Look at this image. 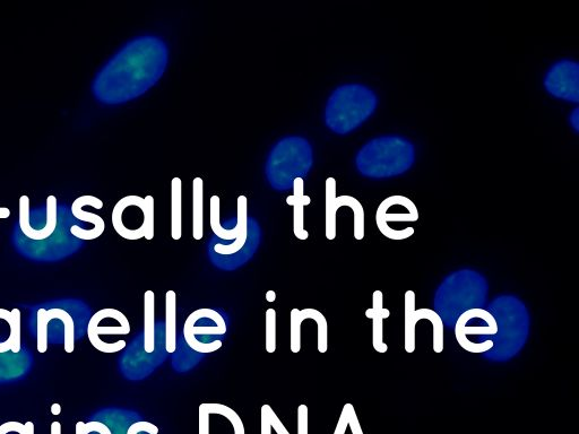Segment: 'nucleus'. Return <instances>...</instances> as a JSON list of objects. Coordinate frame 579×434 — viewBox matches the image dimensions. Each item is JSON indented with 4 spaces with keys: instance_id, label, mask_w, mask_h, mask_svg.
<instances>
[{
    "instance_id": "nucleus-1",
    "label": "nucleus",
    "mask_w": 579,
    "mask_h": 434,
    "mask_svg": "<svg viewBox=\"0 0 579 434\" xmlns=\"http://www.w3.org/2000/svg\"><path fill=\"white\" fill-rule=\"evenodd\" d=\"M169 58L168 43L161 37H136L101 69L94 81L95 97L110 106L141 98L160 82Z\"/></svg>"
},
{
    "instance_id": "nucleus-2",
    "label": "nucleus",
    "mask_w": 579,
    "mask_h": 434,
    "mask_svg": "<svg viewBox=\"0 0 579 434\" xmlns=\"http://www.w3.org/2000/svg\"><path fill=\"white\" fill-rule=\"evenodd\" d=\"M416 146L408 138L385 135L367 142L356 155V168L369 179H388L404 175L416 162Z\"/></svg>"
},
{
    "instance_id": "nucleus-3",
    "label": "nucleus",
    "mask_w": 579,
    "mask_h": 434,
    "mask_svg": "<svg viewBox=\"0 0 579 434\" xmlns=\"http://www.w3.org/2000/svg\"><path fill=\"white\" fill-rule=\"evenodd\" d=\"M378 98L373 89L359 83L344 84L328 98L324 121L332 133L349 135L375 114Z\"/></svg>"
},
{
    "instance_id": "nucleus-4",
    "label": "nucleus",
    "mask_w": 579,
    "mask_h": 434,
    "mask_svg": "<svg viewBox=\"0 0 579 434\" xmlns=\"http://www.w3.org/2000/svg\"><path fill=\"white\" fill-rule=\"evenodd\" d=\"M314 166V150L307 138L285 136L267 156L265 177L275 192H289L298 179L304 180Z\"/></svg>"
},
{
    "instance_id": "nucleus-5",
    "label": "nucleus",
    "mask_w": 579,
    "mask_h": 434,
    "mask_svg": "<svg viewBox=\"0 0 579 434\" xmlns=\"http://www.w3.org/2000/svg\"><path fill=\"white\" fill-rule=\"evenodd\" d=\"M112 225L126 240L154 238V201L152 196H127L115 205Z\"/></svg>"
},
{
    "instance_id": "nucleus-6",
    "label": "nucleus",
    "mask_w": 579,
    "mask_h": 434,
    "mask_svg": "<svg viewBox=\"0 0 579 434\" xmlns=\"http://www.w3.org/2000/svg\"><path fill=\"white\" fill-rule=\"evenodd\" d=\"M228 332L226 320L220 312L210 308L195 310L184 326L186 344L197 353L210 354L219 351Z\"/></svg>"
},
{
    "instance_id": "nucleus-7",
    "label": "nucleus",
    "mask_w": 579,
    "mask_h": 434,
    "mask_svg": "<svg viewBox=\"0 0 579 434\" xmlns=\"http://www.w3.org/2000/svg\"><path fill=\"white\" fill-rule=\"evenodd\" d=\"M498 334V323L489 311L473 308L463 312L455 325L456 341L463 350L470 353H486L494 347V342L482 338Z\"/></svg>"
},
{
    "instance_id": "nucleus-8",
    "label": "nucleus",
    "mask_w": 579,
    "mask_h": 434,
    "mask_svg": "<svg viewBox=\"0 0 579 434\" xmlns=\"http://www.w3.org/2000/svg\"><path fill=\"white\" fill-rule=\"evenodd\" d=\"M132 328L122 311L102 309L91 317L88 337L94 349L101 353H118L127 346L126 341L116 343L112 338L131 334Z\"/></svg>"
},
{
    "instance_id": "nucleus-9",
    "label": "nucleus",
    "mask_w": 579,
    "mask_h": 434,
    "mask_svg": "<svg viewBox=\"0 0 579 434\" xmlns=\"http://www.w3.org/2000/svg\"><path fill=\"white\" fill-rule=\"evenodd\" d=\"M551 97L570 103L579 102V64L563 59L553 64L543 80Z\"/></svg>"
},
{
    "instance_id": "nucleus-10",
    "label": "nucleus",
    "mask_w": 579,
    "mask_h": 434,
    "mask_svg": "<svg viewBox=\"0 0 579 434\" xmlns=\"http://www.w3.org/2000/svg\"><path fill=\"white\" fill-rule=\"evenodd\" d=\"M198 425V434H246L238 413L219 403L201 404Z\"/></svg>"
},
{
    "instance_id": "nucleus-11",
    "label": "nucleus",
    "mask_w": 579,
    "mask_h": 434,
    "mask_svg": "<svg viewBox=\"0 0 579 434\" xmlns=\"http://www.w3.org/2000/svg\"><path fill=\"white\" fill-rule=\"evenodd\" d=\"M21 310L0 308V354L20 353L21 342Z\"/></svg>"
},
{
    "instance_id": "nucleus-12",
    "label": "nucleus",
    "mask_w": 579,
    "mask_h": 434,
    "mask_svg": "<svg viewBox=\"0 0 579 434\" xmlns=\"http://www.w3.org/2000/svg\"><path fill=\"white\" fill-rule=\"evenodd\" d=\"M366 317L373 319V345L378 353H386L388 345L384 342V320L391 317V311L384 308V294L377 290L373 294V307L366 311Z\"/></svg>"
},
{
    "instance_id": "nucleus-13",
    "label": "nucleus",
    "mask_w": 579,
    "mask_h": 434,
    "mask_svg": "<svg viewBox=\"0 0 579 434\" xmlns=\"http://www.w3.org/2000/svg\"><path fill=\"white\" fill-rule=\"evenodd\" d=\"M85 206H91L95 208V210H102L103 202L98 197L82 196L76 198L71 207V212L75 219L92 224L95 233H97L100 238L102 233L105 232L106 223L103 221L101 216L84 211L83 207Z\"/></svg>"
},
{
    "instance_id": "nucleus-14",
    "label": "nucleus",
    "mask_w": 579,
    "mask_h": 434,
    "mask_svg": "<svg viewBox=\"0 0 579 434\" xmlns=\"http://www.w3.org/2000/svg\"><path fill=\"white\" fill-rule=\"evenodd\" d=\"M295 195L288 197L287 202L293 206V231L299 240H307L309 233L305 230L304 207L310 203V198L304 195V180L295 182Z\"/></svg>"
},
{
    "instance_id": "nucleus-15",
    "label": "nucleus",
    "mask_w": 579,
    "mask_h": 434,
    "mask_svg": "<svg viewBox=\"0 0 579 434\" xmlns=\"http://www.w3.org/2000/svg\"><path fill=\"white\" fill-rule=\"evenodd\" d=\"M417 295L414 291L409 290L404 294V349L408 353L416 351V327L418 321L416 319V303Z\"/></svg>"
},
{
    "instance_id": "nucleus-16",
    "label": "nucleus",
    "mask_w": 579,
    "mask_h": 434,
    "mask_svg": "<svg viewBox=\"0 0 579 434\" xmlns=\"http://www.w3.org/2000/svg\"><path fill=\"white\" fill-rule=\"evenodd\" d=\"M181 180L171 181V237L180 240L183 237V201H181Z\"/></svg>"
},
{
    "instance_id": "nucleus-17",
    "label": "nucleus",
    "mask_w": 579,
    "mask_h": 434,
    "mask_svg": "<svg viewBox=\"0 0 579 434\" xmlns=\"http://www.w3.org/2000/svg\"><path fill=\"white\" fill-rule=\"evenodd\" d=\"M144 350L148 354L155 350V294L151 290L144 294Z\"/></svg>"
},
{
    "instance_id": "nucleus-18",
    "label": "nucleus",
    "mask_w": 579,
    "mask_h": 434,
    "mask_svg": "<svg viewBox=\"0 0 579 434\" xmlns=\"http://www.w3.org/2000/svg\"><path fill=\"white\" fill-rule=\"evenodd\" d=\"M177 350V294L175 291L166 293V351L175 353Z\"/></svg>"
},
{
    "instance_id": "nucleus-19",
    "label": "nucleus",
    "mask_w": 579,
    "mask_h": 434,
    "mask_svg": "<svg viewBox=\"0 0 579 434\" xmlns=\"http://www.w3.org/2000/svg\"><path fill=\"white\" fill-rule=\"evenodd\" d=\"M193 237L201 240L204 236V182L194 179L193 184Z\"/></svg>"
},
{
    "instance_id": "nucleus-20",
    "label": "nucleus",
    "mask_w": 579,
    "mask_h": 434,
    "mask_svg": "<svg viewBox=\"0 0 579 434\" xmlns=\"http://www.w3.org/2000/svg\"><path fill=\"white\" fill-rule=\"evenodd\" d=\"M416 319L419 323L422 319H427L434 327V344H432V349L435 353H442L444 351V323L442 317H440L435 310L422 308L414 312Z\"/></svg>"
},
{
    "instance_id": "nucleus-21",
    "label": "nucleus",
    "mask_w": 579,
    "mask_h": 434,
    "mask_svg": "<svg viewBox=\"0 0 579 434\" xmlns=\"http://www.w3.org/2000/svg\"><path fill=\"white\" fill-rule=\"evenodd\" d=\"M58 308L46 310L40 308L37 312V350L39 353L48 351V325L51 320L57 319Z\"/></svg>"
},
{
    "instance_id": "nucleus-22",
    "label": "nucleus",
    "mask_w": 579,
    "mask_h": 434,
    "mask_svg": "<svg viewBox=\"0 0 579 434\" xmlns=\"http://www.w3.org/2000/svg\"><path fill=\"white\" fill-rule=\"evenodd\" d=\"M300 312L305 320L313 319L316 321L318 333L317 349L319 353H326L328 350V324L325 316L321 311L313 308L300 310Z\"/></svg>"
},
{
    "instance_id": "nucleus-23",
    "label": "nucleus",
    "mask_w": 579,
    "mask_h": 434,
    "mask_svg": "<svg viewBox=\"0 0 579 434\" xmlns=\"http://www.w3.org/2000/svg\"><path fill=\"white\" fill-rule=\"evenodd\" d=\"M290 317L291 352L299 353L301 351V325L304 323L305 319L302 317L300 310L297 308L291 310Z\"/></svg>"
},
{
    "instance_id": "nucleus-24",
    "label": "nucleus",
    "mask_w": 579,
    "mask_h": 434,
    "mask_svg": "<svg viewBox=\"0 0 579 434\" xmlns=\"http://www.w3.org/2000/svg\"><path fill=\"white\" fill-rule=\"evenodd\" d=\"M266 319V351L274 353L276 351V311L269 309L265 314Z\"/></svg>"
},
{
    "instance_id": "nucleus-25",
    "label": "nucleus",
    "mask_w": 579,
    "mask_h": 434,
    "mask_svg": "<svg viewBox=\"0 0 579 434\" xmlns=\"http://www.w3.org/2000/svg\"><path fill=\"white\" fill-rule=\"evenodd\" d=\"M0 434H34V424L27 422H6L0 425Z\"/></svg>"
},
{
    "instance_id": "nucleus-26",
    "label": "nucleus",
    "mask_w": 579,
    "mask_h": 434,
    "mask_svg": "<svg viewBox=\"0 0 579 434\" xmlns=\"http://www.w3.org/2000/svg\"><path fill=\"white\" fill-rule=\"evenodd\" d=\"M92 432L99 434H112L108 425L99 421H91L89 423L77 422L76 434H90Z\"/></svg>"
},
{
    "instance_id": "nucleus-27",
    "label": "nucleus",
    "mask_w": 579,
    "mask_h": 434,
    "mask_svg": "<svg viewBox=\"0 0 579 434\" xmlns=\"http://www.w3.org/2000/svg\"><path fill=\"white\" fill-rule=\"evenodd\" d=\"M352 407H353L352 404H345L344 405L341 416H340L339 423H337V425H336V429L334 431V434H345V431H347V428L349 425L350 412L352 410ZM354 434H364V431H362V428H361Z\"/></svg>"
},
{
    "instance_id": "nucleus-28",
    "label": "nucleus",
    "mask_w": 579,
    "mask_h": 434,
    "mask_svg": "<svg viewBox=\"0 0 579 434\" xmlns=\"http://www.w3.org/2000/svg\"><path fill=\"white\" fill-rule=\"evenodd\" d=\"M141 432L159 434V428L150 422H136L129 427L127 434H140Z\"/></svg>"
},
{
    "instance_id": "nucleus-29",
    "label": "nucleus",
    "mask_w": 579,
    "mask_h": 434,
    "mask_svg": "<svg viewBox=\"0 0 579 434\" xmlns=\"http://www.w3.org/2000/svg\"><path fill=\"white\" fill-rule=\"evenodd\" d=\"M298 434H308V407L304 404L298 407Z\"/></svg>"
},
{
    "instance_id": "nucleus-30",
    "label": "nucleus",
    "mask_w": 579,
    "mask_h": 434,
    "mask_svg": "<svg viewBox=\"0 0 579 434\" xmlns=\"http://www.w3.org/2000/svg\"><path fill=\"white\" fill-rule=\"evenodd\" d=\"M271 411H272V407L270 405H263V407H262V434H272Z\"/></svg>"
},
{
    "instance_id": "nucleus-31",
    "label": "nucleus",
    "mask_w": 579,
    "mask_h": 434,
    "mask_svg": "<svg viewBox=\"0 0 579 434\" xmlns=\"http://www.w3.org/2000/svg\"><path fill=\"white\" fill-rule=\"evenodd\" d=\"M271 423H272V429H274L276 433H278V434H290L289 431L287 430V428L284 427V424L282 423V421L279 419V416L276 415L273 410L271 411Z\"/></svg>"
},
{
    "instance_id": "nucleus-32",
    "label": "nucleus",
    "mask_w": 579,
    "mask_h": 434,
    "mask_svg": "<svg viewBox=\"0 0 579 434\" xmlns=\"http://www.w3.org/2000/svg\"><path fill=\"white\" fill-rule=\"evenodd\" d=\"M569 124L575 130V133L579 132V108H575L572 114H570Z\"/></svg>"
},
{
    "instance_id": "nucleus-33",
    "label": "nucleus",
    "mask_w": 579,
    "mask_h": 434,
    "mask_svg": "<svg viewBox=\"0 0 579 434\" xmlns=\"http://www.w3.org/2000/svg\"><path fill=\"white\" fill-rule=\"evenodd\" d=\"M50 434H62V424L58 421L51 423Z\"/></svg>"
},
{
    "instance_id": "nucleus-34",
    "label": "nucleus",
    "mask_w": 579,
    "mask_h": 434,
    "mask_svg": "<svg viewBox=\"0 0 579 434\" xmlns=\"http://www.w3.org/2000/svg\"><path fill=\"white\" fill-rule=\"evenodd\" d=\"M11 216L10 208L0 207V220L8 219Z\"/></svg>"
},
{
    "instance_id": "nucleus-35",
    "label": "nucleus",
    "mask_w": 579,
    "mask_h": 434,
    "mask_svg": "<svg viewBox=\"0 0 579 434\" xmlns=\"http://www.w3.org/2000/svg\"><path fill=\"white\" fill-rule=\"evenodd\" d=\"M60 413H62V406L58 403L53 404V406H51V414L57 416L60 415Z\"/></svg>"
},
{
    "instance_id": "nucleus-36",
    "label": "nucleus",
    "mask_w": 579,
    "mask_h": 434,
    "mask_svg": "<svg viewBox=\"0 0 579 434\" xmlns=\"http://www.w3.org/2000/svg\"><path fill=\"white\" fill-rule=\"evenodd\" d=\"M276 299V293L273 290H270L266 293V300L267 302H274Z\"/></svg>"
}]
</instances>
